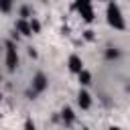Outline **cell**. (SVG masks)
Wrapping results in <instances>:
<instances>
[{
	"mask_svg": "<svg viewBox=\"0 0 130 130\" xmlns=\"http://www.w3.org/2000/svg\"><path fill=\"white\" fill-rule=\"evenodd\" d=\"M106 20H108V24H110L112 28H116V30H124V28H126L122 10H120V6H118L114 0L108 2V6H106Z\"/></svg>",
	"mask_w": 130,
	"mask_h": 130,
	"instance_id": "6da1fadb",
	"label": "cell"
},
{
	"mask_svg": "<svg viewBox=\"0 0 130 130\" xmlns=\"http://www.w3.org/2000/svg\"><path fill=\"white\" fill-rule=\"evenodd\" d=\"M49 87V79H47V75L45 73H35V77H32V81H30V87L26 89V98L28 100H35L39 93H43L45 89Z\"/></svg>",
	"mask_w": 130,
	"mask_h": 130,
	"instance_id": "7a4b0ae2",
	"label": "cell"
},
{
	"mask_svg": "<svg viewBox=\"0 0 130 130\" xmlns=\"http://www.w3.org/2000/svg\"><path fill=\"white\" fill-rule=\"evenodd\" d=\"M4 49H6V67H8L10 73H14L16 67H18V51H16V45L12 41H6L4 43Z\"/></svg>",
	"mask_w": 130,
	"mask_h": 130,
	"instance_id": "3957f363",
	"label": "cell"
},
{
	"mask_svg": "<svg viewBox=\"0 0 130 130\" xmlns=\"http://www.w3.org/2000/svg\"><path fill=\"white\" fill-rule=\"evenodd\" d=\"M67 67H69V71L71 73H79L81 69H83V61H81V57L79 55H69V59H67Z\"/></svg>",
	"mask_w": 130,
	"mask_h": 130,
	"instance_id": "277c9868",
	"label": "cell"
},
{
	"mask_svg": "<svg viewBox=\"0 0 130 130\" xmlns=\"http://www.w3.org/2000/svg\"><path fill=\"white\" fill-rule=\"evenodd\" d=\"M77 104H79L81 110H89V108H91V95H89V91L79 89V93H77Z\"/></svg>",
	"mask_w": 130,
	"mask_h": 130,
	"instance_id": "5b68a950",
	"label": "cell"
},
{
	"mask_svg": "<svg viewBox=\"0 0 130 130\" xmlns=\"http://www.w3.org/2000/svg\"><path fill=\"white\" fill-rule=\"evenodd\" d=\"M14 30H16L20 37H28V35H32V32H30V26H28V20H22V18H18V20H16Z\"/></svg>",
	"mask_w": 130,
	"mask_h": 130,
	"instance_id": "8992f818",
	"label": "cell"
},
{
	"mask_svg": "<svg viewBox=\"0 0 130 130\" xmlns=\"http://www.w3.org/2000/svg\"><path fill=\"white\" fill-rule=\"evenodd\" d=\"M61 120H63L65 126H71V124L75 122V114H73V110H71L69 106H65V108L61 110Z\"/></svg>",
	"mask_w": 130,
	"mask_h": 130,
	"instance_id": "52a82bcc",
	"label": "cell"
},
{
	"mask_svg": "<svg viewBox=\"0 0 130 130\" xmlns=\"http://www.w3.org/2000/svg\"><path fill=\"white\" fill-rule=\"evenodd\" d=\"M77 12L81 14V18H83L85 22H93V18H95V12H93V8H91V6L81 8V10H77Z\"/></svg>",
	"mask_w": 130,
	"mask_h": 130,
	"instance_id": "ba28073f",
	"label": "cell"
},
{
	"mask_svg": "<svg viewBox=\"0 0 130 130\" xmlns=\"http://www.w3.org/2000/svg\"><path fill=\"white\" fill-rule=\"evenodd\" d=\"M120 55H122V53H120V49H118V47H108V49L104 51V57H106L108 61H114V59H120Z\"/></svg>",
	"mask_w": 130,
	"mask_h": 130,
	"instance_id": "9c48e42d",
	"label": "cell"
},
{
	"mask_svg": "<svg viewBox=\"0 0 130 130\" xmlns=\"http://www.w3.org/2000/svg\"><path fill=\"white\" fill-rule=\"evenodd\" d=\"M77 77H79V83H81V85H89V83H91V73H89L87 69H81V71L77 73Z\"/></svg>",
	"mask_w": 130,
	"mask_h": 130,
	"instance_id": "30bf717a",
	"label": "cell"
},
{
	"mask_svg": "<svg viewBox=\"0 0 130 130\" xmlns=\"http://www.w3.org/2000/svg\"><path fill=\"white\" fill-rule=\"evenodd\" d=\"M28 26H30V32H32V35L41 32V20H39V18L30 16V18H28Z\"/></svg>",
	"mask_w": 130,
	"mask_h": 130,
	"instance_id": "8fae6325",
	"label": "cell"
},
{
	"mask_svg": "<svg viewBox=\"0 0 130 130\" xmlns=\"http://www.w3.org/2000/svg\"><path fill=\"white\" fill-rule=\"evenodd\" d=\"M18 16H20L22 20H28V18L32 16V10H30V6H20V10H18Z\"/></svg>",
	"mask_w": 130,
	"mask_h": 130,
	"instance_id": "7c38bea8",
	"label": "cell"
},
{
	"mask_svg": "<svg viewBox=\"0 0 130 130\" xmlns=\"http://www.w3.org/2000/svg\"><path fill=\"white\" fill-rule=\"evenodd\" d=\"M87 6H91V0H75L73 2V10H81V8H87Z\"/></svg>",
	"mask_w": 130,
	"mask_h": 130,
	"instance_id": "4fadbf2b",
	"label": "cell"
},
{
	"mask_svg": "<svg viewBox=\"0 0 130 130\" xmlns=\"http://www.w3.org/2000/svg\"><path fill=\"white\" fill-rule=\"evenodd\" d=\"M14 0H0V12H10Z\"/></svg>",
	"mask_w": 130,
	"mask_h": 130,
	"instance_id": "5bb4252c",
	"label": "cell"
},
{
	"mask_svg": "<svg viewBox=\"0 0 130 130\" xmlns=\"http://www.w3.org/2000/svg\"><path fill=\"white\" fill-rule=\"evenodd\" d=\"M24 130H37V126H35L32 118H26V120H24Z\"/></svg>",
	"mask_w": 130,
	"mask_h": 130,
	"instance_id": "9a60e30c",
	"label": "cell"
},
{
	"mask_svg": "<svg viewBox=\"0 0 130 130\" xmlns=\"http://www.w3.org/2000/svg\"><path fill=\"white\" fill-rule=\"evenodd\" d=\"M83 39H85V41H93V39H95V35H93V30H91V28H87V30H83Z\"/></svg>",
	"mask_w": 130,
	"mask_h": 130,
	"instance_id": "2e32d148",
	"label": "cell"
},
{
	"mask_svg": "<svg viewBox=\"0 0 130 130\" xmlns=\"http://www.w3.org/2000/svg\"><path fill=\"white\" fill-rule=\"evenodd\" d=\"M10 37H12V39H10V41H12V43H14V41H18V39H20V35H18V32H16V30H12V35H10Z\"/></svg>",
	"mask_w": 130,
	"mask_h": 130,
	"instance_id": "e0dca14e",
	"label": "cell"
},
{
	"mask_svg": "<svg viewBox=\"0 0 130 130\" xmlns=\"http://www.w3.org/2000/svg\"><path fill=\"white\" fill-rule=\"evenodd\" d=\"M28 55H30V57H32V59H35V57H37V51H35V49H32V47H28Z\"/></svg>",
	"mask_w": 130,
	"mask_h": 130,
	"instance_id": "ac0fdd59",
	"label": "cell"
},
{
	"mask_svg": "<svg viewBox=\"0 0 130 130\" xmlns=\"http://www.w3.org/2000/svg\"><path fill=\"white\" fill-rule=\"evenodd\" d=\"M110 130H120V128L118 126H110Z\"/></svg>",
	"mask_w": 130,
	"mask_h": 130,
	"instance_id": "d6986e66",
	"label": "cell"
},
{
	"mask_svg": "<svg viewBox=\"0 0 130 130\" xmlns=\"http://www.w3.org/2000/svg\"><path fill=\"white\" fill-rule=\"evenodd\" d=\"M0 102H2V93H0Z\"/></svg>",
	"mask_w": 130,
	"mask_h": 130,
	"instance_id": "ffe728a7",
	"label": "cell"
},
{
	"mask_svg": "<svg viewBox=\"0 0 130 130\" xmlns=\"http://www.w3.org/2000/svg\"><path fill=\"white\" fill-rule=\"evenodd\" d=\"M104 2H112V0H104Z\"/></svg>",
	"mask_w": 130,
	"mask_h": 130,
	"instance_id": "44dd1931",
	"label": "cell"
},
{
	"mask_svg": "<svg viewBox=\"0 0 130 130\" xmlns=\"http://www.w3.org/2000/svg\"><path fill=\"white\" fill-rule=\"evenodd\" d=\"M0 81H2V73H0Z\"/></svg>",
	"mask_w": 130,
	"mask_h": 130,
	"instance_id": "7402d4cb",
	"label": "cell"
},
{
	"mask_svg": "<svg viewBox=\"0 0 130 130\" xmlns=\"http://www.w3.org/2000/svg\"><path fill=\"white\" fill-rule=\"evenodd\" d=\"M41 2H47V0H41Z\"/></svg>",
	"mask_w": 130,
	"mask_h": 130,
	"instance_id": "603a6c76",
	"label": "cell"
},
{
	"mask_svg": "<svg viewBox=\"0 0 130 130\" xmlns=\"http://www.w3.org/2000/svg\"><path fill=\"white\" fill-rule=\"evenodd\" d=\"M0 51H2V45H0Z\"/></svg>",
	"mask_w": 130,
	"mask_h": 130,
	"instance_id": "cb8c5ba5",
	"label": "cell"
},
{
	"mask_svg": "<svg viewBox=\"0 0 130 130\" xmlns=\"http://www.w3.org/2000/svg\"><path fill=\"white\" fill-rule=\"evenodd\" d=\"M85 130H87V128H85Z\"/></svg>",
	"mask_w": 130,
	"mask_h": 130,
	"instance_id": "d4e9b609",
	"label": "cell"
}]
</instances>
